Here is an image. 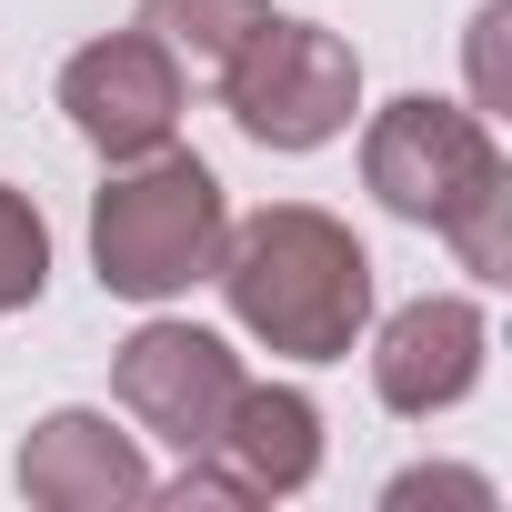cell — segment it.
Listing matches in <instances>:
<instances>
[{
	"label": "cell",
	"instance_id": "52a82bcc",
	"mask_svg": "<svg viewBox=\"0 0 512 512\" xmlns=\"http://www.w3.org/2000/svg\"><path fill=\"white\" fill-rule=\"evenodd\" d=\"M482 362H492V312L472 292H422L372 332V392L402 422H432V412L472 402Z\"/></svg>",
	"mask_w": 512,
	"mask_h": 512
},
{
	"label": "cell",
	"instance_id": "4fadbf2b",
	"mask_svg": "<svg viewBox=\"0 0 512 512\" xmlns=\"http://www.w3.org/2000/svg\"><path fill=\"white\" fill-rule=\"evenodd\" d=\"M422 502H462V512H492L502 492H492L482 472H452V462H412V472H392V482H382V512H422Z\"/></svg>",
	"mask_w": 512,
	"mask_h": 512
},
{
	"label": "cell",
	"instance_id": "7a4b0ae2",
	"mask_svg": "<svg viewBox=\"0 0 512 512\" xmlns=\"http://www.w3.org/2000/svg\"><path fill=\"white\" fill-rule=\"evenodd\" d=\"M221 231H231L221 171L201 151L161 141L141 161H111V181L91 191V272H101V292L151 312V302H181L191 282H211Z\"/></svg>",
	"mask_w": 512,
	"mask_h": 512
},
{
	"label": "cell",
	"instance_id": "8992f818",
	"mask_svg": "<svg viewBox=\"0 0 512 512\" xmlns=\"http://www.w3.org/2000/svg\"><path fill=\"white\" fill-rule=\"evenodd\" d=\"M61 111H71V131H81L101 161H141V151L181 141L191 81H181V61L131 21V31H101V41H81V51L61 61Z\"/></svg>",
	"mask_w": 512,
	"mask_h": 512
},
{
	"label": "cell",
	"instance_id": "9c48e42d",
	"mask_svg": "<svg viewBox=\"0 0 512 512\" xmlns=\"http://www.w3.org/2000/svg\"><path fill=\"white\" fill-rule=\"evenodd\" d=\"M211 452L231 462V482H241L251 502H292V492H312V472H322V402H312L302 382H251V372H241V392H231Z\"/></svg>",
	"mask_w": 512,
	"mask_h": 512
},
{
	"label": "cell",
	"instance_id": "30bf717a",
	"mask_svg": "<svg viewBox=\"0 0 512 512\" xmlns=\"http://www.w3.org/2000/svg\"><path fill=\"white\" fill-rule=\"evenodd\" d=\"M262 21H272V0H141V31L181 61V81H221Z\"/></svg>",
	"mask_w": 512,
	"mask_h": 512
},
{
	"label": "cell",
	"instance_id": "ba28073f",
	"mask_svg": "<svg viewBox=\"0 0 512 512\" xmlns=\"http://www.w3.org/2000/svg\"><path fill=\"white\" fill-rule=\"evenodd\" d=\"M11 482H21L41 512H131V502H151V482H161V472L141 462V442H131V432H111V412L61 402V412H41V422L21 432Z\"/></svg>",
	"mask_w": 512,
	"mask_h": 512
},
{
	"label": "cell",
	"instance_id": "7c38bea8",
	"mask_svg": "<svg viewBox=\"0 0 512 512\" xmlns=\"http://www.w3.org/2000/svg\"><path fill=\"white\" fill-rule=\"evenodd\" d=\"M442 241L462 251V272H472V282H492V292H502V282H512V171H502V181H482V191L442 221Z\"/></svg>",
	"mask_w": 512,
	"mask_h": 512
},
{
	"label": "cell",
	"instance_id": "6da1fadb",
	"mask_svg": "<svg viewBox=\"0 0 512 512\" xmlns=\"http://www.w3.org/2000/svg\"><path fill=\"white\" fill-rule=\"evenodd\" d=\"M231 322L282 362H352L372 332V251L322 201H262L221 231L211 262Z\"/></svg>",
	"mask_w": 512,
	"mask_h": 512
},
{
	"label": "cell",
	"instance_id": "3957f363",
	"mask_svg": "<svg viewBox=\"0 0 512 512\" xmlns=\"http://www.w3.org/2000/svg\"><path fill=\"white\" fill-rule=\"evenodd\" d=\"M211 91H221V111H231V131L251 151L302 161V151H322V141L352 131V111H362V51L342 31H322V21L272 11Z\"/></svg>",
	"mask_w": 512,
	"mask_h": 512
},
{
	"label": "cell",
	"instance_id": "277c9868",
	"mask_svg": "<svg viewBox=\"0 0 512 512\" xmlns=\"http://www.w3.org/2000/svg\"><path fill=\"white\" fill-rule=\"evenodd\" d=\"M482 181H502V141L472 101H432V91H402L372 111L362 131V191L412 221V231H442Z\"/></svg>",
	"mask_w": 512,
	"mask_h": 512
},
{
	"label": "cell",
	"instance_id": "8fae6325",
	"mask_svg": "<svg viewBox=\"0 0 512 512\" xmlns=\"http://www.w3.org/2000/svg\"><path fill=\"white\" fill-rule=\"evenodd\" d=\"M41 292H51V221H41V201H31V191L0 181V322L31 312Z\"/></svg>",
	"mask_w": 512,
	"mask_h": 512
},
{
	"label": "cell",
	"instance_id": "5b68a950",
	"mask_svg": "<svg viewBox=\"0 0 512 512\" xmlns=\"http://www.w3.org/2000/svg\"><path fill=\"white\" fill-rule=\"evenodd\" d=\"M231 392H241V352H231L221 332H201V322H171L161 302H151V322L111 352V402H121L151 442H171V452H211Z\"/></svg>",
	"mask_w": 512,
	"mask_h": 512
},
{
	"label": "cell",
	"instance_id": "5bb4252c",
	"mask_svg": "<svg viewBox=\"0 0 512 512\" xmlns=\"http://www.w3.org/2000/svg\"><path fill=\"white\" fill-rule=\"evenodd\" d=\"M502 31H512V0H482V11H472V111L482 121L512 111V91H502Z\"/></svg>",
	"mask_w": 512,
	"mask_h": 512
}]
</instances>
